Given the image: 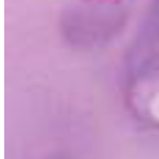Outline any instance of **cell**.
<instances>
[{
    "mask_svg": "<svg viewBox=\"0 0 159 159\" xmlns=\"http://www.w3.org/2000/svg\"><path fill=\"white\" fill-rule=\"evenodd\" d=\"M157 12H158V13H157V19L159 20V4H158V9H157Z\"/></svg>",
    "mask_w": 159,
    "mask_h": 159,
    "instance_id": "1",
    "label": "cell"
}]
</instances>
